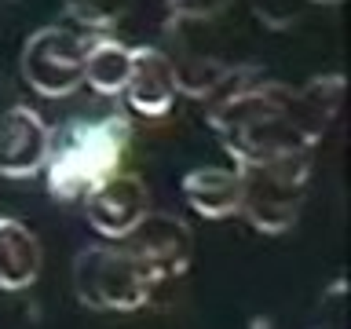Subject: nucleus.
I'll return each mask as SVG.
<instances>
[{
  "mask_svg": "<svg viewBox=\"0 0 351 329\" xmlns=\"http://www.w3.org/2000/svg\"><path fill=\"white\" fill-rule=\"evenodd\" d=\"M19 103V92H15V84H11V77L8 73H0V117L8 114L11 106Z\"/></svg>",
  "mask_w": 351,
  "mask_h": 329,
  "instance_id": "f3484780",
  "label": "nucleus"
},
{
  "mask_svg": "<svg viewBox=\"0 0 351 329\" xmlns=\"http://www.w3.org/2000/svg\"><path fill=\"white\" fill-rule=\"evenodd\" d=\"M121 245L143 263V271L158 285L183 278L194 263V230L183 216H172V212H154L150 208Z\"/></svg>",
  "mask_w": 351,
  "mask_h": 329,
  "instance_id": "0eeeda50",
  "label": "nucleus"
},
{
  "mask_svg": "<svg viewBox=\"0 0 351 329\" xmlns=\"http://www.w3.org/2000/svg\"><path fill=\"white\" fill-rule=\"evenodd\" d=\"M344 103V73H322L307 84H282L260 77L256 62L208 99L205 125L223 143L234 164H252L282 154L315 150Z\"/></svg>",
  "mask_w": 351,
  "mask_h": 329,
  "instance_id": "f257e3e1",
  "label": "nucleus"
},
{
  "mask_svg": "<svg viewBox=\"0 0 351 329\" xmlns=\"http://www.w3.org/2000/svg\"><path fill=\"white\" fill-rule=\"evenodd\" d=\"M62 11L84 29H114L132 11V0H62Z\"/></svg>",
  "mask_w": 351,
  "mask_h": 329,
  "instance_id": "4468645a",
  "label": "nucleus"
},
{
  "mask_svg": "<svg viewBox=\"0 0 351 329\" xmlns=\"http://www.w3.org/2000/svg\"><path fill=\"white\" fill-rule=\"evenodd\" d=\"M128 143H132V121L121 110L81 114L70 117L59 132L51 128V150L48 164H44L48 194L62 205L84 202L103 180L121 172Z\"/></svg>",
  "mask_w": 351,
  "mask_h": 329,
  "instance_id": "f03ea898",
  "label": "nucleus"
},
{
  "mask_svg": "<svg viewBox=\"0 0 351 329\" xmlns=\"http://www.w3.org/2000/svg\"><path fill=\"white\" fill-rule=\"evenodd\" d=\"M132 73V44L117 40V37H88V51H84V84L95 95L114 99L125 92Z\"/></svg>",
  "mask_w": 351,
  "mask_h": 329,
  "instance_id": "ddd939ff",
  "label": "nucleus"
},
{
  "mask_svg": "<svg viewBox=\"0 0 351 329\" xmlns=\"http://www.w3.org/2000/svg\"><path fill=\"white\" fill-rule=\"evenodd\" d=\"M223 8H183L165 19V59H169L180 95L213 99L238 66L230 62L223 29H219Z\"/></svg>",
  "mask_w": 351,
  "mask_h": 329,
  "instance_id": "7ed1b4c3",
  "label": "nucleus"
},
{
  "mask_svg": "<svg viewBox=\"0 0 351 329\" xmlns=\"http://www.w3.org/2000/svg\"><path fill=\"white\" fill-rule=\"evenodd\" d=\"M150 212V191L136 172H114L84 197L88 227L103 241H125Z\"/></svg>",
  "mask_w": 351,
  "mask_h": 329,
  "instance_id": "6e6552de",
  "label": "nucleus"
},
{
  "mask_svg": "<svg viewBox=\"0 0 351 329\" xmlns=\"http://www.w3.org/2000/svg\"><path fill=\"white\" fill-rule=\"evenodd\" d=\"M307 329H348V282L340 274L322 289Z\"/></svg>",
  "mask_w": 351,
  "mask_h": 329,
  "instance_id": "2eb2a0df",
  "label": "nucleus"
},
{
  "mask_svg": "<svg viewBox=\"0 0 351 329\" xmlns=\"http://www.w3.org/2000/svg\"><path fill=\"white\" fill-rule=\"evenodd\" d=\"M121 95L143 117L172 114L176 99H180V84H176V73L161 48H154V44H136L132 48V73Z\"/></svg>",
  "mask_w": 351,
  "mask_h": 329,
  "instance_id": "9d476101",
  "label": "nucleus"
},
{
  "mask_svg": "<svg viewBox=\"0 0 351 329\" xmlns=\"http://www.w3.org/2000/svg\"><path fill=\"white\" fill-rule=\"evenodd\" d=\"M73 296L88 311H139L154 300L158 282L121 241H95L73 256Z\"/></svg>",
  "mask_w": 351,
  "mask_h": 329,
  "instance_id": "39448f33",
  "label": "nucleus"
},
{
  "mask_svg": "<svg viewBox=\"0 0 351 329\" xmlns=\"http://www.w3.org/2000/svg\"><path fill=\"white\" fill-rule=\"evenodd\" d=\"M84 51L88 37L66 26L33 29L19 51L26 84L44 99H70L84 88Z\"/></svg>",
  "mask_w": 351,
  "mask_h": 329,
  "instance_id": "423d86ee",
  "label": "nucleus"
},
{
  "mask_svg": "<svg viewBox=\"0 0 351 329\" xmlns=\"http://www.w3.org/2000/svg\"><path fill=\"white\" fill-rule=\"evenodd\" d=\"M44 249L40 238L15 216H0V289L22 293L40 278Z\"/></svg>",
  "mask_w": 351,
  "mask_h": 329,
  "instance_id": "f8f14e48",
  "label": "nucleus"
},
{
  "mask_svg": "<svg viewBox=\"0 0 351 329\" xmlns=\"http://www.w3.org/2000/svg\"><path fill=\"white\" fill-rule=\"evenodd\" d=\"M307 4H311V8H340L344 0H307Z\"/></svg>",
  "mask_w": 351,
  "mask_h": 329,
  "instance_id": "6ab92c4d",
  "label": "nucleus"
},
{
  "mask_svg": "<svg viewBox=\"0 0 351 329\" xmlns=\"http://www.w3.org/2000/svg\"><path fill=\"white\" fill-rule=\"evenodd\" d=\"M315 150L282 154V158L234 164L241 180V212L260 234H285L296 227L311 191Z\"/></svg>",
  "mask_w": 351,
  "mask_h": 329,
  "instance_id": "20e7f679",
  "label": "nucleus"
},
{
  "mask_svg": "<svg viewBox=\"0 0 351 329\" xmlns=\"http://www.w3.org/2000/svg\"><path fill=\"white\" fill-rule=\"evenodd\" d=\"M172 11H183V8H208V0H165Z\"/></svg>",
  "mask_w": 351,
  "mask_h": 329,
  "instance_id": "a211bd4d",
  "label": "nucleus"
},
{
  "mask_svg": "<svg viewBox=\"0 0 351 329\" xmlns=\"http://www.w3.org/2000/svg\"><path fill=\"white\" fill-rule=\"evenodd\" d=\"M252 15H256L267 29L282 33V29H293L296 22L307 15V0H249Z\"/></svg>",
  "mask_w": 351,
  "mask_h": 329,
  "instance_id": "dca6fc26",
  "label": "nucleus"
},
{
  "mask_svg": "<svg viewBox=\"0 0 351 329\" xmlns=\"http://www.w3.org/2000/svg\"><path fill=\"white\" fill-rule=\"evenodd\" d=\"M51 150V125L29 103H15L0 117V175L29 180L44 172Z\"/></svg>",
  "mask_w": 351,
  "mask_h": 329,
  "instance_id": "1a4fd4ad",
  "label": "nucleus"
},
{
  "mask_svg": "<svg viewBox=\"0 0 351 329\" xmlns=\"http://www.w3.org/2000/svg\"><path fill=\"white\" fill-rule=\"evenodd\" d=\"M180 194L205 219H230L241 212V180L234 169H219V164L191 169L180 180Z\"/></svg>",
  "mask_w": 351,
  "mask_h": 329,
  "instance_id": "9b49d317",
  "label": "nucleus"
}]
</instances>
